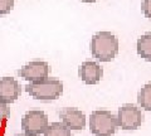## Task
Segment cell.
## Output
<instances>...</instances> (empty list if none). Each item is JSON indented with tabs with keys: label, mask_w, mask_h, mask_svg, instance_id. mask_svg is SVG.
I'll return each mask as SVG.
<instances>
[{
	"label": "cell",
	"mask_w": 151,
	"mask_h": 136,
	"mask_svg": "<svg viewBox=\"0 0 151 136\" xmlns=\"http://www.w3.org/2000/svg\"><path fill=\"white\" fill-rule=\"evenodd\" d=\"M119 39L111 32H98L91 39V53L98 62H111L119 53Z\"/></svg>",
	"instance_id": "6da1fadb"
},
{
	"label": "cell",
	"mask_w": 151,
	"mask_h": 136,
	"mask_svg": "<svg viewBox=\"0 0 151 136\" xmlns=\"http://www.w3.org/2000/svg\"><path fill=\"white\" fill-rule=\"evenodd\" d=\"M25 91L34 100L53 101L62 96L63 83L57 78H45L42 81L30 82L25 86Z\"/></svg>",
	"instance_id": "7a4b0ae2"
},
{
	"label": "cell",
	"mask_w": 151,
	"mask_h": 136,
	"mask_svg": "<svg viewBox=\"0 0 151 136\" xmlns=\"http://www.w3.org/2000/svg\"><path fill=\"white\" fill-rule=\"evenodd\" d=\"M117 127V117L107 110H96L89 116V130L94 136H113Z\"/></svg>",
	"instance_id": "3957f363"
},
{
	"label": "cell",
	"mask_w": 151,
	"mask_h": 136,
	"mask_svg": "<svg viewBox=\"0 0 151 136\" xmlns=\"http://www.w3.org/2000/svg\"><path fill=\"white\" fill-rule=\"evenodd\" d=\"M49 126L48 116L42 110H30L25 112L22 119L23 134L28 136H39L45 132Z\"/></svg>",
	"instance_id": "277c9868"
},
{
	"label": "cell",
	"mask_w": 151,
	"mask_h": 136,
	"mask_svg": "<svg viewBox=\"0 0 151 136\" xmlns=\"http://www.w3.org/2000/svg\"><path fill=\"white\" fill-rule=\"evenodd\" d=\"M117 124L122 130H136L144 121V115L137 106L126 104L121 106L117 112Z\"/></svg>",
	"instance_id": "5b68a950"
},
{
	"label": "cell",
	"mask_w": 151,
	"mask_h": 136,
	"mask_svg": "<svg viewBox=\"0 0 151 136\" xmlns=\"http://www.w3.org/2000/svg\"><path fill=\"white\" fill-rule=\"evenodd\" d=\"M49 71L50 67L47 62H44V60H33V62L23 65L18 71V74L28 82H37L48 78Z\"/></svg>",
	"instance_id": "8992f818"
},
{
	"label": "cell",
	"mask_w": 151,
	"mask_h": 136,
	"mask_svg": "<svg viewBox=\"0 0 151 136\" xmlns=\"http://www.w3.org/2000/svg\"><path fill=\"white\" fill-rule=\"evenodd\" d=\"M59 119L65 127L72 130H83L86 127V116L76 107H65L59 111Z\"/></svg>",
	"instance_id": "52a82bcc"
},
{
	"label": "cell",
	"mask_w": 151,
	"mask_h": 136,
	"mask_svg": "<svg viewBox=\"0 0 151 136\" xmlns=\"http://www.w3.org/2000/svg\"><path fill=\"white\" fill-rule=\"evenodd\" d=\"M22 93V87L15 78L3 77L0 78V101L6 105L15 102Z\"/></svg>",
	"instance_id": "ba28073f"
},
{
	"label": "cell",
	"mask_w": 151,
	"mask_h": 136,
	"mask_svg": "<svg viewBox=\"0 0 151 136\" xmlns=\"http://www.w3.org/2000/svg\"><path fill=\"white\" fill-rule=\"evenodd\" d=\"M78 74L83 83L92 86V84H97L101 81V78L103 76V69L98 62L86 60V62H83L79 65Z\"/></svg>",
	"instance_id": "9c48e42d"
},
{
	"label": "cell",
	"mask_w": 151,
	"mask_h": 136,
	"mask_svg": "<svg viewBox=\"0 0 151 136\" xmlns=\"http://www.w3.org/2000/svg\"><path fill=\"white\" fill-rule=\"evenodd\" d=\"M137 54L146 62H151V32L145 33L137 39L136 43Z\"/></svg>",
	"instance_id": "30bf717a"
},
{
	"label": "cell",
	"mask_w": 151,
	"mask_h": 136,
	"mask_svg": "<svg viewBox=\"0 0 151 136\" xmlns=\"http://www.w3.org/2000/svg\"><path fill=\"white\" fill-rule=\"evenodd\" d=\"M137 102L141 106V109L146 111H151V83H146L139 91Z\"/></svg>",
	"instance_id": "8fae6325"
},
{
	"label": "cell",
	"mask_w": 151,
	"mask_h": 136,
	"mask_svg": "<svg viewBox=\"0 0 151 136\" xmlns=\"http://www.w3.org/2000/svg\"><path fill=\"white\" fill-rule=\"evenodd\" d=\"M44 136H72V132L62 122H53L47 127Z\"/></svg>",
	"instance_id": "7c38bea8"
},
{
	"label": "cell",
	"mask_w": 151,
	"mask_h": 136,
	"mask_svg": "<svg viewBox=\"0 0 151 136\" xmlns=\"http://www.w3.org/2000/svg\"><path fill=\"white\" fill-rule=\"evenodd\" d=\"M9 117H10V109H9V105L0 101V126L3 124H5Z\"/></svg>",
	"instance_id": "4fadbf2b"
},
{
	"label": "cell",
	"mask_w": 151,
	"mask_h": 136,
	"mask_svg": "<svg viewBox=\"0 0 151 136\" xmlns=\"http://www.w3.org/2000/svg\"><path fill=\"white\" fill-rule=\"evenodd\" d=\"M14 8V0H0V15H6Z\"/></svg>",
	"instance_id": "5bb4252c"
},
{
	"label": "cell",
	"mask_w": 151,
	"mask_h": 136,
	"mask_svg": "<svg viewBox=\"0 0 151 136\" xmlns=\"http://www.w3.org/2000/svg\"><path fill=\"white\" fill-rule=\"evenodd\" d=\"M141 10H142L144 15L151 20V0H142L141 4Z\"/></svg>",
	"instance_id": "9a60e30c"
},
{
	"label": "cell",
	"mask_w": 151,
	"mask_h": 136,
	"mask_svg": "<svg viewBox=\"0 0 151 136\" xmlns=\"http://www.w3.org/2000/svg\"><path fill=\"white\" fill-rule=\"evenodd\" d=\"M81 1H83V3H87V4H91V3L97 1V0H81Z\"/></svg>",
	"instance_id": "2e32d148"
},
{
	"label": "cell",
	"mask_w": 151,
	"mask_h": 136,
	"mask_svg": "<svg viewBox=\"0 0 151 136\" xmlns=\"http://www.w3.org/2000/svg\"><path fill=\"white\" fill-rule=\"evenodd\" d=\"M15 136H28V135H25V134H23V132H22V134H18V135H15Z\"/></svg>",
	"instance_id": "e0dca14e"
},
{
	"label": "cell",
	"mask_w": 151,
	"mask_h": 136,
	"mask_svg": "<svg viewBox=\"0 0 151 136\" xmlns=\"http://www.w3.org/2000/svg\"><path fill=\"white\" fill-rule=\"evenodd\" d=\"M0 136H3V131H1V129H0Z\"/></svg>",
	"instance_id": "ac0fdd59"
}]
</instances>
